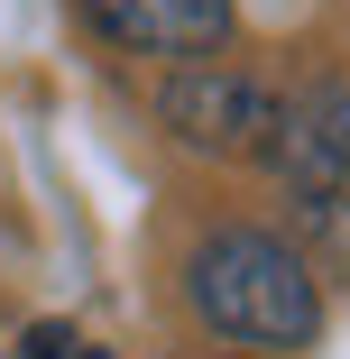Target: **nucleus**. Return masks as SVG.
<instances>
[{"label": "nucleus", "mask_w": 350, "mask_h": 359, "mask_svg": "<svg viewBox=\"0 0 350 359\" xmlns=\"http://www.w3.org/2000/svg\"><path fill=\"white\" fill-rule=\"evenodd\" d=\"M184 295H194V313L213 332L258 341V350H304L323 332L314 267L267 231H213L194 249V267H184Z\"/></svg>", "instance_id": "obj_1"}, {"label": "nucleus", "mask_w": 350, "mask_h": 359, "mask_svg": "<svg viewBox=\"0 0 350 359\" xmlns=\"http://www.w3.org/2000/svg\"><path fill=\"white\" fill-rule=\"evenodd\" d=\"M157 120L184 148H203V157H258L267 129H276V93L258 74H240V65H222V55H194V65L166 74Z\"/></svg>", "instance_id": "obj_2"}, {"label": "nucleus", "mask_w": 350, "mask_h": 359, "mask_svg": "<svg viewBox=\"0 0 350 359\" xmlns=\"http://www.w3.org/2000/svg\"><path fill=\"white\" fill-rule=\"evenodd\" d=\"M258 157L304 203H341V184H350V83H314L295 102H276V129H267Z\"/></svg>", "instance_id": "obj_3"}, {"label": "nucleus", "mask_w": 350, "mask_h": 359, "mask_svg": "<svg viewBox=\"0 0 350 359\" xmlns=\"http://www.w3.org/2000/svg\"><path fill=\"white\" fill-rule=\"evenodd\" d=\"M83 19L120 46V55H213L231 37V0H83Z\"/></svg>", "instance_id": "obj_4"}, {"label": "nucleus", "mask_w": 350, "mask_h": 359, "mask_svg": "<svg viewBox=\"0 0 350 359\" xmlns=\"http://www.w3.org/2000/svg\"><path fill=\"white\" fill-rule=\"evenodd\" d=\"M74 350H83V341L65 332V323H37V332H28V359H74Z\"/></svg>", "instance_id": "obj_5"}, {"label": "nucleus", "mask_w": 350, "mask_h": 359, "mask_svg": "<svg viewBox=\"0 0 350 359\" xmlns=\"http://www.w3.org/2000/svg\"><path fill=\"white\" fill-rule=\"evenodd\" d=\"M74 359H111V350H93V341H83V350H74Z\"/></svg>", "instance_id": "obj_6"}]
</instances>
